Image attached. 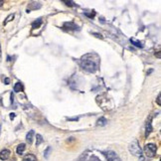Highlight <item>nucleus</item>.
<instances>
[{
    "mask_svg": "<svg viewBox=\"0 0 161 161\" xmlns=\"http://www.w3.org/2000/svg\"><path fill=\"white\" fill-rule=\"evenodd\" d=\"M43 142V137L41 134H37L36 135V146H39L41 143Z\"/></svg>",
    "mask_w": 161,
    "mask_h": 161,
    "instance_id": "ddd939ff",
    "label": "nucleus"
},
{
    "mask_svg": "<svg viewBox=\"0 0 161 161\" xmlns=\"http://www.w3.org/2000/svg\"><path fill=\"white\" fill-rule=\"evenodd\" d=\"M14 117H15V113H10V118H11V119H13Z\"/></svg>",
    "mask_w": 161,
    "mask_h": 161,
    "instance_id": "412c9836",
    "label": "nucleus"
},
{
    "mask_svg": "<svg viewBox=\"0 0 161 161\" xmlns=\"http://www.w3.org/2000/svg\"><path fill=\"white\" fill-rule=\"evenodd\" d=\"M0 131H1V125H0Z\"/></svg>",
    "mask_w": 161,
    "mask_h": 161,
    "instance_id": "b1692460",
    "label": "nucleus"
},
{
    "mask_svg": "<svg viewBox=\"0 0 161 161\" xmlns=\"http://www.w3.org/2000/svg\"><path fill=\"white\" fill-rule=\"evenodd\" d=\"M66 2V4L67 5H70V6H75V4H73L74 2L73 1H65Z\"/></svg>",
    "mask_w": 161,
    "mask_h": 161,
    "instance_id": "6ab92c4d",
    "label": "nucleus"
},
{
    "mask_svg": "<svg viewBox=\"0 0 161 161\" xmlns=\"http://www.w3.org/2000/svg\"><path fill=\"white\" fill-rule=\"evenodd\" d=\"M24 89L23 88V85L21 83H16L14 86V91L15 93H19V91H22Z\"/></svg>",
    "mask_w": 161,
    "mask_h": 161,
    "instance_id": "9d476101",
    "label": "nucleus"
},
{
    "mask_svg": "<svg viewBox=\"0 0 161 161\" xmlns=\"http://www.w3.org/2000/svg\"><path fill=\"white\" fill-rule=\"evenodd\" d=\"M106 123H107V120H106V118H104V117L98 118V121H97V125H100V126L106 125Z\"/></svg>",
    "mask_w": 161,
    "mask_h": 161,
    "instance_id": "f8f14e48",
    "label": "nucleus"
},
{
    "mask_svg": "<svg viewBox=\"0 0 161 161\" xmlns=\"http://www.w3.org/2000/svg\"><path fill=\"white\" fill-rule=\"evenodd\" d=\"M128 149H129V152H130L132 155L137 156V157H139V158L142 156V150H141V148H140L139 144H138L137 140H134V141L131 142L128 146ZM141 159H143L142 157H141Z\"/></svg>",
    "mask_w": 161,
    "mask_h": 161,
    "instance_id": "f03ea898",
    "label": "nucleus"
},
{
    "mask_svg": "<svg viewBox=\"0 0 161 161\" xmlns=\"http://www.w3.org/2000/svg\"><path fill=\"white\" fill-rule=\"evenodd\" d=\"M152 131V125H151V116L149 117V119L147 120L146 125H145V137L150 134V132Z\"/></svg>",
    "mask_w": 161,
    "mask_h": 161,
    "instance_id": "39448f33",
    "label": "nucleus"
},
{
    "mask_svg": "<svg viewBox=\"0 0 161 161\" xmlns=\"http://www.w3.org/2000/svg\"><path fill=\"white\" fill-rule=\"evenodd\" d=\"M25 148H26V145L24 144V143H21V144H19L17 146V149H16L17 154H19V155H22V154H23V152L25 151Z\"/></svg>",
    "mask_w": 161,
    "mask_h": 161,
    "instance_id": "1a4fd4ad",
    "label": "nucleus"
},
{
    "mask_svg": "<svg viewBox=\"0 0 161 161\" xmlns=\"http://www.w3.org/2000/svg\"><path fill=\"white\" fill-rule=\"evenodd\" d=\"M160 98H161V96H160V93H159V95H158V97H157V98H156V102H157V104H158V106H160V104H161V102H160Z\"/></svg>",
    "mask_w": 161,
    "mask_h": 161,
    "instance_id": "a211bd4d",
    "label": "nucleus"
},
{
    "mask_svg": "<svg viewBox=\"0 0 161 161\" xmlns=\"http://www.w3.org/2000/svg\"><path fill=\"white\" fill-rule=\"evenodd\" d=\"M42 24V20L41 19H38L37 21H35L34 23L32 24V27H33V29H36V28H38V27H40V25Z\"/></svg>",
    "mask_w": 161,
    "mask_h": 161,
    "instance_id": "2eb2a0df",
    "label": "nucleus"
},
{
    "mask_svg": "<svg viewBox=\"0 0 161 161\" xmlns=\"http://www.w3.org/2000/svg\"><path fill=\"white\" fill-rule=\"evenodd\" d=\"M14 19V14H10L9 16L6 18V20L4 21V25H6V24L8 23V22H10V21H12V20Z\"/></svg>",
    "mask_w": 161,
    "mask_h": 161,
    "instance_id": "f3484780",
    "label": "nucleus"
},
{
    "mask_svg": "<svg viewBox=\"0 0 161 161\" xmlns=\"http://www.w3.org/2000/svg\"><path fill=\"white\" fill-rule=\"evenodd\" d=\"M130 42H131V43H132V45H134V46L138 47V48H142V44H141V42L137 41V40H135V39H132V38H131V39H130Z\"/></svg>",
    "mask_w": 161,
    "mask_h": 161,
    "instance_id": "4468645a",
    "label": "nucleus"
},
{
    "mask_svg": "<svg viewBox=\"0 0 161 161\" xmlns=\"http://www.w3.org/2000/svg\"><path fill=\"white\" fill-rule=\"evenodd\" d=\"M23 161H37V158L33 154H27L25 157L23 158Z\"/></svg>",
    "mask_w": 161,
    "mask_h": 161,
    "instance_id": "9b49d317",
    "label": "nucleus"
},
{
    "mask_svg": "<svg viewBox=\"0 0 161 161\" xmlns=\"http://www.w3.org/2000/svg\"><path fill=\"white\" fill-rule=\"evenodd\" d=\"M33 136H34V130H30L26 134V140L29 144H32L33 142Z\"/></svg>",
    "mask_w": 161,
    "mask_h": 161,
    "instance_id": "6e6552de",
    "label": "nucleus"
},
{
    "mask_svg": "<svg viewBox=\"0 0 161 161\" xmlns=\"http://www.w3.org/2000/svg\"><path fill=\"white\" fill-rule=\"evenodd\" d=\"M64 27L66 29H69V30H77L78 29V26L73 22H67V23L64 24Z\"/></svg>",
    "mask_w": 161,
    "mask_h": 161,
    "instance_id": "0eeeda50",
    "label": "nucleus"
},
{
    "mask_svg": "<svg viewBox=\"0 0 161 161\" xmlns=\"http://www.w3.org/2000/svg\"><path fill=\"white\" fill-rule=\"evenodd\" d=\"M10 151L8 150V149H3L1 152H0V159L5 161L7 160L9 158V156H10Z\"/></svg>",
    "mask_w": 161,
    "mask_h": 161,
    "instance_id": "423d86ee",
    "label": "nucleus"
},
{
    "mask_svg": "<svg viewBox=\"0 0 161 161\" xmlns=\"http://www.w3.org/2000/svg\"><path fill=\"white\" fill-rule=\"evenodd\" d=\"M1 45H0V61H1Z\"/></svg>",
    "mask_w": 161,
    "mask_h": 161,
    "instance_id": "5701e85b",
    "label": "nucleus"
},
{
    "mask_svg": "<svg viewBox=\"0 0 161 161\" xmlns=\"http://www.w3.org/2000/svg\"><path fill=\"white\" fill-rule=\"evenodd\" d=\"M52 151V148H51L50 146H48L46 148V150L44 151V156H45V158H48L49 157V155H50V152Z\"/></svg>",
    "mask_w": 161,
    "mask_h": 161,
    "instance_id": "dca6fc26",
    "label": "nucleus"
},
{
    "mask_svg": "<svg viewBox=\"0 0 161 161\" xmlns=\"http://www.w3.org/2000/svg\"><path fill=\"white\" fill-rule=\"evenodd\" d=\"M104 155L106 156V158L107 159V161H121V160H120V158L118 157V155L115 153V151H111V150L104 151Z\"/></svg>",
    "mask_w": 161,
    "mask_h": 161,
    "instance_id": "20e7f679",
    "label": "nucleus"
},
{
    "mask_svg": "<svg viewBox=\"0 0 161 161\" xmlns=\"http://www.w3.org/2000/svg\"><path fill=\"white\" fill-rule=\"evenodd\" d=\"M4 83H5L6 85H9L10 84V79H9V78H6V79L4 80Z\"/></svg>",
    "mask_w": 161,
    "mask_h": 161,
    "instance_id": "aec40b11",
    "label": "nucleus"
},
{
    "mask_svg": "<svg viewBox=\"0 0 161 161\" xmlns=\"http://www.w3.org/2000/svg\"><path fill=\"white\" fill-rule=\"evenodd\" d=\"M144 151L148 157H154L156 155V151H157V146L153 143H148L144 146Z\"/></svg>",
    "mask_w": 161,
    "mask_h": 161,
    "instance_id": "7ed1b4c3",
    "label": "nucleus"
},
{
    "mask_svg": "<svg viewBox=\"0 0 161 161\" xmlns=\"http://www.w3.org/2000/svg\"><path fill=\"white\" fill-rule=\"evenodd\" d=\"M3 3H4V1H3V0H0V6H2V5H3Z\"/></svg>",
    "mask_w": 161,
    "mask_h": 161,
    "instance_id": "4be33fe9",
    "label": "nucleus"
},
{
    "mask_svg": "<svg viewBox=\"0 0 161 161\" xmlns=\"http://www.w3.org/2000/svg\"><path fill=\"white\" fill-rule=\"evenodd\" d=\"M80 66H82V68L84 69L85 71L89 72V73H95V72L97 71V65H96L95 62L91 61V60L83 59Z\"/></svg>",
    "mask_w": 161,
    "mask_h": 161,
    "instance_id": "f257e3e1",
    "label": "nucleus"
}]
</instances>
